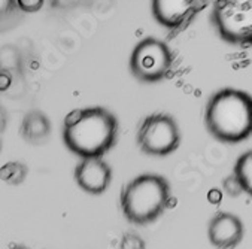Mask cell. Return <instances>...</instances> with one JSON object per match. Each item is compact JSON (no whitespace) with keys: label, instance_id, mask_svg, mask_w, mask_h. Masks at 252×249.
Listing matches in <instances>:
<instances>
[{"label":"cell","instance_id":"1","mask_svg":"<svg viewBox=\"0 0 252 249\" xmlns=\"http://www.w3.org/2000/svg\"><path fill=\"white\" fill-rule=\"evenodd\" d=\"M118 139L117 117L102 108L91 106L69 112L63 123V142L81 158L103 157Z\"/></svg>","mask_w":252,"mask_h":249},{"label":"cell","instance_id":"6","mask_svg":"<svg viewBox=\"0 0 252 249\" xmlns=\"http://www.w3.org/2000/svg\"><path fill=\"white\" fill-rule=\"evenodd\" d=\"M136 142L140 151L146 156H170L181 145L179 125L169 114H151L142 120L137 128Z\"/></svg>","mask_w":252,"mask_h":249},{"label":"cell","instance_id":"3","mask_svg":"<svg viewBox=\"0 0 252 249\" xmlns=\"http://www.w3.org/2000/svg\"><path fill=\"white\" fill-rule=\"evenodd\" d=\"M172 191L161 175L145 173L123 187L120 206L124 218L134 225H148L157 221L169 208Z\"/></svg>","mask_w":252,"mask_h":249},{"label":"cell","instance_id":"13","mask_svg":"<svg viewBox=\"0 0 252 249\" xmlns=\"http://www.w3.org/2000/svg\"><path fill=\"white\" fill-rule=\"evenodd\" d=\"M233 175L237 178L243 192H246L252 197V149L243 153L237 158V161L234 164Z\"/></svg>","mask_w":252,"mask_h":249},{"label":"cell","instance_id":"10","mask_svg":"<svg viewBox=\"0 0 252 249\" xmlns=\"http://www.w3.org/2000/svg\"><path fill=\"white\" fill-rule=\"evenodd\" d=\"M51 121H49L48 115L42 111L33 109L24 115L20 127V134L27 143L40 145L48 140L49 134H51Z\"/></svg>","mask_w":252,"mask_h":249},{"label":"cell","instance_id":"20","mask_svg":"<svg viewBox=\"0 0 252 249\" xmlns=\"http://www.w3.org/2000/svg\"><path fill=\"white\" fill-rule=\"evenodd\" d=\"M8 125V112L6 109L0 105V133H3Z\"/></svg>","mask_w":252,"mask_h":249},{"label":"cell","instance_id":"21","mask_svg":"<svg viewBox=\"0 0 252 249\" xmlns=\"http://www.w3.org/2000/svg\"><path fill=\"white\" fill-rule=\"evenodd\" d=\"M9 249H30V248L26 246V245H21V243H11Z\"/></svg>","mask_w":252,"mask_h":249},{"label":"cell","instance_id":"11","mask_svg":"<svg viewBox=\"0 0 252 249\" xmlns=\"http://www.w3.org/2000/svg\"><path fill=\"white\" fill-rule=\"evenodd\" d=\"M0 73H9L12 78L24 75L23 54L18 46L12 43L0 46Z\"/></svg>","mask_w":252,"mask_h":249},{"label":"cell","instance_id":"4","mask_svg":"<svg viewBox=\"0 0 252 249\" xmlns=\"http://www.w3.org/2000/svg\"><path fill=\"white\" fill-rule=\"evenodd\" d=\"M209 21L227 45L252 48V0H214Z\"/></svg>","mask_w":252,"mask_h":249},{"label":"cell","instance_id":"19","mask_svg":"<svg viewBox=\"0 0 252 249\" xmlns=\"http://www.w3.org/2000/svg\"><path fill=\"white\" fill-rule=\"evenodd\" d=\"M12 76L9 73H0V93H5L11 84H12Z\"/></svg>","mask_w":252,"mask_h":249},{"label":"cell","instance_id":"17","mask_svg":"<svg viewBox=\"0 0 252 249\" xmlns=\"http://www.w3.org/2000/svg\"><path fill=\"white\" fill-rule=\"evenodd\" d=\"M222 188H224V191H225L230 197H239V195L243 192V189H242V187H240V184H239V181H237V178H236L234 175L227 176V178L224 179Z\"/></svg>","mask_w":252,"mask_h":249},{"label":"cell","instance_id":"15","mask_svg":"<svg viewBox=\"0 0 252 249\" xmlns=\"http://www.w3.org/2000/svg\"><path fill=\"white\" fill-rule=\"evenodd\" d=\"M120 249H146V243L139 234L133 231H127L121 237Z\"/></svg>","mask_w":252,"mask_h":249},{"label":"cell","instance_id":"14","mask_svg":"<svg viewBox=\"0 0 252 249\" xmlns=\"http://www.w3.org/2000/svg\"><path fill=\"white\" fill-rule=\"evenodd\" d=\"M29 169L21 161H9L0 167V181L9 185H21L27 178Z\"/></svg>","mask_w":252,"mask_h":249},{"label":"cell","instance_id":"22","mask_svg":"<svg viewBox=\"0 0 252 249\" xmlns=\"http://www.w3.org/2000/svg\"><path fill=\"white\" fill-rule=\"evenodd\" d=\"M2 149H3V142H2V139H0V153H2Z\"/></svg>","mask_w":252,"mask_h":249},{"label":"cell","instance_id":"5","mask_svg":"<svg viewBox=\"0 0 252 249\" xmlns=\"http://www.w3.org/2000/svg\"><path fill=\"white\" fill-rule=\"evenodd\" d=\"M173 62V53L166 42L157 37H145L133 48L128 66L139 82L158 84L172 72Z\"/></svg>","mask_w":252,"mask_h":249},{"label":"cell","instance_id":"8","mask_svg":"<svg viewBox=\"0 0 252 249\" xmlns=\"http://www.w3.org/2000/svg\"><path fill=\"white\" fill-rule=\"evenodd\" d=\"M75 182L93 195L103 194L112 181V169L102 157L82 158L75 167Z\"/></svg>","mask_w":252,"mask_h":249},{"label":"cell","instance_id":"2","mask_svg":"<svg viewBox=\"0 0 252 249\" xmlns=\"http://www.w3.org/2000/svg\"><path fill=\"white\" fill-rule=\"evenodd\" d=\"M205 125L222 143H240L252 136V95L237 88L212 94L205 108Z\"/></svg>","mask_w":252,"mask_h":249},{"label":"cell","instance_id":"16","mask_svg":"<svg viewBox=\"0 0 252 249\" xmlns=\"http://www.w3.org/2000/svg\"><path fill=\"white\" fill-rule=\"evenodd\" d=\"M17 5L23 14H36L43 8L45 0H17Z\"/></svg>","mask_w":252,"mask_h":249},{"label":"cell","instance_id":"12","mask_svg":"<svg viewBox=\"0 0 252 249\" xmlns=\"http://www.w3.org/2000/svg\"><path fill=\"white\" fill-rule=\"evenodd\" d=\"M23 18L24 14L20 11L17 0H0V34L18 27Z\"/></svg>","mask_w":252,"mask_h":249},{"label":"cell","instance_id":"9","mask_svg":"<svg viewBox=\"0 0 252 249\" xmlns=\"http://www.w3.org/2000/svg\"><path fill=\"white\" fill-rule=\"evenodd\" d=\"M243 222L230 212H218L208 225V239L217 249H234L243 240Z\"/></svg>","mask_w":252,"mask_h":249},{"label":"cell","instance_id":"18","mask_svg":"<svg viewBox=\"0 0 252 249\" xmlns=\"http://www.w3.org/2000/svg\"><path fill=\"white\" fill-rule=\"evenodd\" d=\"M81 2L82 0H49V6L56 11L67 12V11L76 9L81 5Z\"/></svg>","mask_w":252,"mask_h":249},{"label":"cell","instance_id":"7","mask_svg":"<svg viewBox=\"0 0 252 249\" xmlns=\"http://www.w3.org/2000/svg\"><path fill=\"white\" fill-rule=\"evenodd\" d=\"M208 0H151V12L158 26L181 31L205 9Z\"/></svg>","mask_w":252,"mask_h":249}]
</instances>
